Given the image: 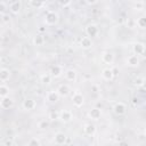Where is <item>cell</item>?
<instances>
[{"mask_svg": "<svg viewBox=\"0 0 146 146\" xmlns=\"http://www.w3.org/2000/svg\"><path fill=\"white\" fill-rule=\"evenodd\" d=\"M21 8H22V3H21V1H19V0H16V1L11 2V3H10V6H9L10 11H11L13 14H15V15L19 13Z\"/></svg>", "mask_w": 146, "mask_h": 146, "instance_id": "9a60e30c", "label": "cell"}, {"mask_svg": "<svg viewBox=\"0 0 146 146\" xmlns=\"http://www.w3.org/2000/svg\"><path fill=\"white\" fill-rule=\"evenodd\" d=\"M43 5H44V0H31V7H33L35 9L42 8Z\"/></svg>", "mask_w": 146, "mask_h": 146, "instance_id": "cb8c5ba5", "label": "cell"}, {"mask_svg": "<svg viewBox=\"0 0 146 146\" xmlns=\"http://www.w3.org/2000/svg\"><path fill=\"white\" fill-rule=\"evenodd\" d=\"M7 96H9V88L5 84H1L0 86V98L7 97Z\"/></svg>", "mask_w": 146, "mask_h": 146, "instance_id": "d4e9b609", "label": "cell"}, {"mask_svg": "<svg viewBox=\"0 0 146 146\" xmlns=\"http://www.w3.org/2000/svg\"><path fill=\"white\" fill-rule=\"evenodd\" d=\"M51 74H49V73H44V74H42L41 76H40V81L43 83V84H49L50 82H51Z\"/></svg>", "mask_w": 146, "mask_h": 146, "instance_id": "603a6c76", "label": "cell"}, {"mask_svg": "<svg viewBox=\"0 0 146 146\" xmlns=\"http://www.w3.org/2000/svg\"><path fill=\"white\" fill-rule=\"evenodd\" d=\"M143 88L146 89V79H144V84H143Z\"/></svg>", "mask_w": 146, "mask_h": 146, "instance_id": "d590c367", "label": "cell"}, {"mask_svg": "<svg viewBox=\"0 0 146 146\" xmlns=\"http://www.w3.org/2000/svg\"><path fill=\"white\" fill-rule=\"evenodd\" d=\"M22 106H23V108L26 110V111H32V110L35 108L36 102H35L34 99H32V98H27V99H25V100L23 102Z\"/></svg>", "mask_w": 146, "mask_h": 146, "instance_id": "8992f818", "label": "cell"}, {"mask_svg": "<svg viewBox=\"0 0 146 146\" xmlns=\"http://www.w3.org/2000/svg\"><path fill=\"white\" fill-rule=\"evenodd\" d=\"M40 144H41V143H40L36 138H32V139L27 143V145H29V146H39Z\"/></svg>", "mask_w": 146, "mask_h": 146, "instance_id": "83f0119b", "label": "cell"}, {"mask_svg": "<svg viewBox=\"0 0 146 146\" xmlns=\"http://www.w3.org/2000/svg\"><path fill=\"white\" fill-rule=\"evenodd\" d=\"M89 6H92V5H96L98 2V0H84Z\"/></svg>", "mask_w": 146, "mask_h": 146, "instance_id": "d6a6232c", "label": "cell"}, {"mask_svg": "<svg viewBox=\"0 0 146 146\" xmlns=\"http://www.w3.org/2000/svg\"><path fill=\"white\" fill-rule=\"evenodd\" d=\"M65 79L67 81H71V82H74L76 80V71L75 70H66L65 71Z\"/></svg>", "mask_w": 146, "mask_h": 146, "instance_id": "2e32d148", "label": "cell"}, {"mask_svg": "<svg viewBox=\"0 0 146 146\" xmlns=\"http://www.w3.org/2000/svg\"><path fill=\"white\" fill-rule=\"evenodd\" d=\"M54 140H55V144L63 145V144L66 143V135L64 132H57L54 136Z\"/></svg>", "mask_w": 146, "mask_h": 146, "instance_id": "7c38bea8", "label": "cell"}, {"mask_svg": "<svg viewBox=\"0 0 146 146\" xmlns=\"http://www.w3.org/2000/svg\"><path fill=\"white\" fill-rule=\"evenodd\" d=\"M132 51L135 55H143L145 52V44L141 43V42H136L133 46H132Z\"/></svg>", "mask_w": 146, "mask_h": 146, "instance_id": "52a82bcc", "label": "cell"}, {"mask_svg": "<svg viewBox=\"0 0 146 146\" xmlns=\"http://www.w3.org/2000/svg\"><path fill=\"white\" fill-rule=\"evenodd\" d=\"M39 128L40 129H47V128H49V121L48 120H41L39 122Z\"/></svg>", "mask_w": 146, "mask_h": 146, "instance_id": "4316f807", "label": "cell"}, {"mask_svg": "<svg viewBox=\"0 0 146 146\" xmlns=\"http://www.w3.org/2000/svg\"><path fill=\"white\" fill-rule=\"evenodd\" d=\"M39 31L40 32H44L46 31V27H39Z\"/></svg>", "mask_w": 146, "mask_h": 146, "instance_id": "e575fe53", "label": "cell"}, {"mask_svg": "<svg viewBox=\"0 0 146 146\" xmlns=\"http://www.w3.org/2000/svg\"><path fill=\"white\" fill-rule=\"evenodd\" d=\"M80 46H81L83 49H89V48H91V46H92L91 38H89V36H83V38L81 39V41H80Z\"/></svg>", "mask_w": 146, "mask_h": 146, "instance_id": "e0dca14e", "label": "cell"}, {"mask_svg": "<svg viewBox=\"0 0 146 146\" xmlns=\"http://www.w3.org/2000/svg\"><path fill=\"white\" fill-rule=\"evenodd\" d=\"M104 1H112V0H104Z\"/></svg>", "mask_w": 146, "mask_h": 146, "instance_id": "8d00e7d4", "label": "cell"}, {"mask_svg": "<svg viewBox=\"0 0 146 146\" xmlns=\"http://www.w3.org/2000/svg\"><path fill=\"white\" fill-rule=\"evenodd\" d=\"M57 91L59 94V96L62 97H66L68 94H70V88L67 84H60L58 88H57Z\"/></svg>", "mask_w": 146, "mask_h": 146, "instance_id": "44dd1931", "label": "cell"}, {"mask_svg": "<svg viewBox=\"0 0 146 146\" xmlns=\"http://www.w3.org/2000/svg\"><path fill=\"white\" fill-rule=\"evenodd\" d=\"M59 119V114H57V113H55V112H52L51 114H50V120H55V119Z\"/></svg>", "mask_w": 146, "mask_h": 146, "instance_id": "1f68e13d", "label": "cell"}, {"mask_svg": "<svg viewBox=\"0 0 146 146\" xmlns=\"http://www.w3.org/2000/svg\"><path fill=\"white\" fill-rule=\"evenodd\" d=\"M88 115H89V117H90L91 120L97 121V120H99L100 116H102V111H100L99 108H97V107H94V108H91V110L89 111Z\"/></svg>", "mask_w": 146, "mask_h": 146, "instance_id": "9c48e42d", "label": "cell"}, {"mask_svg": "<svg viewBox=\"0 0 146 146\" xmlns=\"http://www.w3.org/2000/svg\"><path fill=\"white\" fill-rule=\"evenodd\" d=\"M9 78H10V71L6 67H2L0 70V81L6 82L7 80H9Z\"/></svg>", "mask_w": 146, "mask_h": 146, "instance_id": "ac0fdd59", "label": "cell"}, {"mask_svg": "<svg viewBox=\"0 0 146 146\" xmlns=\"http://www.w3.org/2000/svg\"><path fill=\"white\" fill-rule=\"evenodd\" d=\"M13 105H14V100H13L11 98H9V96L2 97V98L0 99V106H1V108H3V110L10 108V107H13Z\"/></svg>", "mask_w": 146, "mask_h": 146, "instance_id": "5b68a950", "label": "cell"}, {"mask_svg": "<svg viewBox=\"0 0 146 146\" xmlns=\"http://www.w3.org/2000/svg\"><path fill=\"white\" fill-rule=\"evenodd\" d=\"M137 26L140 29H146V16H141L137 19Z\"/></svg>", "mask_w": 146, "mask_h": 146, "instance_id": "484cf974", "label": "cell"}, {"mask_svg": "<svg viewBox=\"0 0 146 146\" xmlns=\"http://www.w3.org/2000/svg\"><path fill=\"white\" fill-rule=\"evenodd\" d=\"M33 43H34V46H42V44L44 43V38H43V35H41V34L35 35V36L33 38Z\"/></svg>", "mask_w": 146, "mask_h": 146, "instance_id": "7402d4cb", "label": "cell"}, {"mask_svg": "<svg viewBox=\"0 0 146 146\" xmlns=\"http://www.w3.org/2000/svg\"><path fill=\"white\" fill-rule=\"evenodd\" d=\"M145 136H146V129H145Z\"/></svg>", "mask_w": 146, "mask_h": 146, "instance_id": "74e56055", "label": "cell"}, {"mask_svg": "<svg viewBox=\"0 0 146 146\" xmlns=\"http://www.w3.org/2000/svg\"><path fill=\"white\" fill-rule=\"evenodd\" d=\"M72 102H73V105L75 107H81L83 105V103H84V97H83V95L81 92L75 91L73 94V96H72Z\"/></svg>", "mask_w": 146, "mask_h": 146, "instance_id": "7a4b0ae2", "label": "cell"}, {"mask_svg": "<svg viewBox=\"0 0 146 146\" xmlns=\"http://www.w3.org/2000/svg\"><path fill=\"white\" fill-rule=\"evenodd\" d=\"M58 19H59L58 14L56 11H52V10L48 11L44 16V23L47 25H55V24H57Z\"/></svg>", "mask_w": 146, "mask_h": 146, "instance_id": "6da1fadb", "label": "cell"}, {"mask_svg": "<svg viewBox=\"0 0 146 146\" xmlns=\"http://www.w3.org/2000/svg\"><path fill=\"white\" fill-rule=\"evenodd\" d=\"M98 32H99V29H98V26L96 25V24H89L87 27H86V33H87V35L90 38H95V36H97L98 35Z\"/></svg>", "mask_w": 146, "mask_h": 146, "instance_id": "3957f363", "label": "cell"}, {"mask_svg": "<svg viewBox=\"0 0 146 146\" xmlns=\"http://www.w3.org/2000/svg\"><path fill=\"white\" fill-rule=\"evenodd\" d=\"M83 131L87 136H94L96 133V125L92 123H87L83 128Z\"/></svg>", "mask_w": 146, "mask_h": 146, "instance_id": "5bb4252c", "label": "cell"}, {"mask_svg": "<svg viewBox=\"0 0 146 146\" xmlns=\"http://www.w3.org/2000/svg\"><path fill=\"white\" fill-rule=\"evenodd\" d=\"M71 1L72 0H58V3L62 6V7H67L71 5Z\"/></svg>", "mask_w": 146, "mask_h": 146, "instance_id": "f1b7e54d", "label": "cell"}, {"mask_svg": "<svg viewBox=\"0 0 146 146\" xmlns=\"http://www.w3.org/2000/svg\"><path fill=\"white\" fill-rule=\"evenodd\" d=\"M127 64L130 67H137L139 65V58L137 55H130L127 58Z\"/></svg>", "mask_w": 146, "mask_h": 146, "instance_id": "30bf717a", "label": "cell"}, {"mask_svg": "<svg viewBox=\"0 0 146 146\" xmlns=\"http://www.w3.org/2000/svg\"><path fill=\"white\" fill-rule=\"evenodd\" d=\"M102 59H103V62L106 63V64H112L113 60H114V55H113V52H111V51H106V52L103 54Z\"/></svg>", "mask_w": 146, "mask_h": 146, "instance_id": "d6986e66", "label": "cell"}, {"mask_svg": "<svg viewBox=\"0 0 146 146\" xmlns=\"http://www.w3.org/2000/svg\"><path fill=\"white\" fill-rule=\"evenodd\" d=\"M9 15H7V14H1V21H2V23H5V24H7V23H9Z\"/></svg>", "mask_w": 146, "mask_h": 146, "instance_id": "f546056e", "label": "cell"}, {"mask_svg": "<svg viewBox=\"0 0 146 146\" xmlns=\"http://www.w3.org/2000/svg\"><path fill=\"white\" fill-rule=\"evenodd\" d=\"M59 119H60V121H63L64 123H67V122H70V121L73 119V114H72V112L68 111V110H63V111H60V113H59Z\"/></svg>", "mask_w": 146, "mask_h": 146, "instance_id": "277c9868", "label": "cell"}, {"mask_svg": "<svg viewBox=\"0 0 146 146\" xmlns=\"http://www.w3.org/2000/svg\"><path fill=\"white\" fill-rule=\"evenodd\" d=\"M135 84L138 86V87H143V84H144V79H143V78H137V79L135 80Z\"/></svg>", "mask_w": 146, "mask_h": 146, "instance_id": "4dcf8cb0", "label": "cell"}, {"mask_svg": "<svg viewBox=\"0 0 146 146\" xmlns=\"http://www.w3.org/2000/svg\"><path fill=\"white\" fill-rule=\"evenodd\" d=\"M113 111H114V113L116 114V115H123L124 113H125V111H127V107H125V105L123 104V103H116L115 105H114V107H113Z\"/></svg>", "mask_w": 146, "mask_h": 146, "instance_id": "ba28073f", "label": "cell"}, {"mask_svg": "<svg viewBox=\"0 0 146 146\" xmlns=\"http://www.w3.org/2000/svg\"><path fill=\"white\" fill-rule=\"evenodd\" d=\"M59 97L60 96H59V94H58L57 90H52V91H49L47 94V100L49 103H57L58 99H59Z\"/></svg>", "mask_w": 146, "mask_h": 146, "instance_id": "8fae6325", "label": "cell"}, {"mask_svg": "<svg viewBox=\"0 0 146 146\" xmlns=\"http://www.w3.org/2000/svg\"><path fill=\"white\" fill-rule=\"evenodd\" d=\"M50 73H51V76L52 78H59L63 74V68L59 65H55V66L51 67V72Z\"/></svg>", "mask_w": 146, "mask_h": 146, "instance_id": "ffe728a7", "label": "cell"}, {"mask_svg": "<svg viewBox=\"0 0 146 146\" xmlns=\"http://www.w3.org/2000/svg\"><path fill=\"white\" fill-rule=\"evenodd\" d=\"M114 72H113V68H104L103 72H102V76L104 80L106 81H111L113 78H114Z\"/></svg>", "mask_w": 146, "mask_h": 146, "instance_id": "4fadbf2b", "label": "cell"}, {"mask_svg": "<svg viewBox=\"0 0 146 146\" xmlns=\"http://www.w3.org/2000/svg\"><path fill=\"white\" fill-rule=\"evenodd\" d=\"M5 145H6V146H11V145H13V141H10V140H7Z\"/></svg>", "mask_w": 146, "mask_h": 146, "instance_id": "836d02e7", "label": "cell"}]
</instances>
